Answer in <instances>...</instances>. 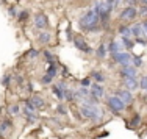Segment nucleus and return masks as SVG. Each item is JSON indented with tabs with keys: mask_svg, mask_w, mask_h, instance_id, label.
<instances>
[{
	"mask_svg": "<svg viewBox=\"0 0 147 139\" xmlns=\"http://www.w3.org/2000/svg\"><path fill=\"white\" fill-rule=\"evenodd\" d=\"M78 22H80V27H82L83 30L91 31V33L100 30V17L94 9H88L85 14L80 17Z\"/></svg>",
	"mask_w": 147,
	"mask_h": 139,
	"instance_id": "obj_1",
	"label": "nucleus"
},
{
	"mask_svg": "<svg viewBox=\"0 0 147 139\" xmlns=\"http://www.w3.org/2000/svg\"><path fill=\"white\" fill-rule=\"evenodd\" d=\"M107 105H108V108H110L111 111H113L114 114H119V113H122V111L125 109V103L122 102L121 99H119L117 95H111V97H108V100H107Z\"/></svg>",
	"mask_w": 147,
	"mask_h": 139,
	"instance_id": "obj_2",
	"label": "nucleus"
},
{
	"mask_svg": "<svg viewBox=\"0 0 147 139\" xmlns=\"http://www.w3.org/2000/svg\"><path fill=\"white\" fill-rule=\"evenodd\" d=\"M136 16H139V14H138V8H136L135 5L125 6V8L119 13V19L121 20H135Z\"/></svg>",
	"mask_w": 147,
	"mask_h": 139,
	"instance_id": "obj_3",
	"label": "nucleus"
},
{
	"mask_svg": "<svg viewBox=\"0 0 147 139\" xmlns=\"http://www.w3.org/2000/svg\"><path fill=\"white\" fill-rule=\"evenodd\" d=\"M131 53H128V52H117V53H113L111 55V58L114 60V62H117V64L121 66H128L131 64Z\"/></svg>",
	"mask_w": 147,
	"mask_h": 139,
	"instance_id": "obj_4",
	"label": "nucleus"
},
{
	"mask_svg": "<svg viewBox=\"0 0 147 139\" xmlns=\"http://www.w3.org/2000/svg\"><path fill=\"white\" fill-rule=\"evenodd\" d=\"M33 25L36 27L38 30H45L49 28V16L44 14V13H36L33 19Z\"/></svg>",
	"mask_w": 147,
	"mask_h": 139,
	"instance_id": "obj_5",
	"label": "nucleus"
},
{
	"mask_svg": "<svg viewBox=\"0 0 147 139\" xmlns=\"http://www.w3.org/2000/svg\"><path fill=\"white\" fill-rule=\"evenodd\" d=\"M89 95L92 97L94 100H97V102H99L100 99H102L103 97V94H105V89H103V86H102V83H92V85L89 86Z\"/></svg>",
	"mask_w": 147,
	"mask_h": 139,
	"instance_id": "obj_6",
	"label": "nucleus"
},
{
	"mask_svg": "<svg viewBox=\"0 0 147 139\" xmlns=\"http://www.w3.org/2000/svg\"><path fill=\"white\" fill-rule=\"evenodd\" d=\"M114 95H117L119 99L122 100V102L125 103V105H130V103L133 102V94L131 91H128V89H117L116 92H114Z\"/></svg>",
	"mask_w": 147,
	"mask_h": 139,
	"instance_id": "obj_7",
	"label": "nucleus"
},
{
	"mask_svg": "<svg viewBox=\"0 0 147 139\" xmlns=\"http://www.w3.org/2000/svg\"><path fill=\"white\" fill-rule=\"evenodd\" d=\"M72 42H74V47L78 48L80 52H86V53H91V52H92V48L88 46V42H86L83 38H80V36L78 38H74Z\"/></svg>",
	"mask_w": 147,
	"mask_h": 139,
	"instance_id": "obj_8",
	"label": "nucleus"
},
{
	"mask_svg": "<svg viewBox=\"0 0 147 139\" xmlns=\"http://www.w3.org/2000/svg\"><path fill=\"white\" fill-rule=\"evenodd\" d=\"M121 77L122 78H131V77H136V67L135 66H131V64H128V66H122V69H121Z\"/></svg>",
	"mask_w": 147,
	"mask_h": 139,
	"instance_id": "obj_9",
	"label": "nucleus"
},
{
	"mask_svg": "<svg viewBox=\"0 0 147 139\" xmlns=\"http://www.w3.org/2000/svg\"><path fill=\"white\" fill-rule=\"evenodd\" d=\"M124 88L128 89V91H136L139 89V81L136 80V77H131V78H124Z\"/></svg>",
	"mask_w": 147,
	"mask_h": 139,
	"instance_id": "obj_10",
	"label": "nucleus"
},
{
	"mask_svg": "<svg viewBox=\"0 0 147 139\" xmlns=\"http://www.w3.org/2000/svg\"><path fill=\"white\" fill-rule=\"evenodd\" d=\"M52 41V34H50V31H45V30H42L39 34H38V42L39 44H49Z\"/></svg>",
	"mask_w": 147,
	"mask_h": 139,
	"instance_id": "obj_11",
	"label": "nucleus"
},
{
	"mask_svg": "<svg viewBox=\"0 0 147 139\" xmlns=\"http://www.w3.org/2000/svg\"><path fill=\"white\" fill-rule=\"evenodd\" d=\"M107 48H108V53L113 55V53H117V52L122 50V44L119 42V41H111V42L108 44Z\"/></svg>",
	"mask_w": 147,
	"mask_h": 139,
	"instance_id": "obj_12",
	"label": "nucleus"
},
{
	"mask_svg": "<svg viewBox=\"0 0 147 139\" xmlns=\"http://www.w3.org/2000/svg\"><path fill=\"white\" fill-rule=\"evenodd\" d=\"M131 36H135V38L146 36V34H144V30H142L141 22H139V24H135V25H131Z\"/></svg>",
	"mask_w": 147,
	"mask_h": 139,
	"instance_id": "obj_13",
	"label": "nucleus"
},
{
	"mask_svg": "<svg viewBox=\"0 0 147 139\" xmlns=\"http://www.w3.org/2000/svg\"><path fill=\"white\" fill-rule=\"evenodd\" d=\"M30 102H31V103H33V105H34V108H36V109H41V108H42V106L45 105L44 99H42V97H41V95H36V94H34V95H33V97H31V99H30Z\"/></svg>",
	"mask_w": 147,
	"mask_h": 139,
	"instance_id": "obj_14",
	"label": "nucleus"
},
{
	"mask_svg": "<svg viewBox=\"0 0 147 139\" xmlns=\"http://www.w3.org/2000/svg\"><path fill=\"white\" fill-rule=\"evenodd\" d=\"M22 113H24V116L27 117V120H28L30 124H33L34 120H36V111H31V109L27 108V106H24Z\"/></svg>",
	"mask_w": 147,
	"mask_h": 139,
	"instance_id": "obj_15",
	"label": "nucleus"
},
{
	"mask_svg": "<svg viewBox=\"0 0 147 139\" xmlns=\"http://www.w3.org/2000/svg\"><path fill=\"white\" fill-rule=\"evenodd\" d=\"M13 130V122L9 119H3L0 122V131L2 133H6V131H11Z\"/></svg>",
	"mask_w": 147,
	"mask_h": 139,
	"instance_id": "obj_16",
	"label": "nucleus"
},
{
	"mask_svg": "<svg viewBox=\"0 0 147 139\" xmlns=\"http://www.w3.org/2000/svg\"><path fill=\"white\" fill-rule=\"evenodd\" d=\"M117 34L125 36V38H131V27H128V25H121V27L117 28Z\"/></svg>",
	"mask_w": 147,
	"mask_h": 139,
	"instance_id": "obj_17",
	"label": "nucleus"
},
{
	"mask_svg": "<svg viewBox=\"0 0 147 139\" xmlns=\"http://www.w3.org/2000/svg\"><path fill=\"white\" fill-rule=\"evenodd\" d=\"M121 44L122 47H125L127 50H131L135 47V42L131 41V38H125V36H121Z\"/></svg>",
	"mask_w": 147,
	"mask_h": 139,
	"instance_id": "obj_18",
	"label": "nucleus"
},
{
	"mask_svg": "<svg viewBox=\"0 0 147 139\" xmlns=\"http://www.w3.org/2000/svg\"><path fill=\"white\" fill-rule=\"evenodd\" d=\"M28 16H30V13H28V9H20L19 13H17V22H20V24H24L27 19H28Z\"/></svg>",
	"mask_w": 147,
	"mask_h": 139,
	"instance_id": "obj_19",
	"label": "nucleus"
},
{
	"mask_svg": "<svg viewBox=\"0 0 147 139\" xmlns=\"http://www.w3.org/2000/svg\"><path fill=\"white\" fill-rule=\"evenodd\" d=\"M107 53H108V48H107V46H103V44H100V46L97 47V50H96V55L100 58V60H105V56H107Z\"/></svg>",
	"mask_w": 147,
	"mask_h": 139,
	"instance_id": "obj_20",
	"label": "nucleus"
},
{
	"mask_svg": "<svg viewBox=\"0 0 147 139\" xmlns=\"http://www.w3.org/2000/svg\"><path fill=\"white\" fill-rule=\"evenodd\" d=\"M52 92L57 95L58 100H64V91H63V89L59 88L58 85H53V86H52Z\"/></svg>",
	"mask_w": 147,
	"mask_h": 139,
	"instance_id": "obj_21",
	"label": "nucleus"
},
{
	"mask_svg": "<svg viewBox=\"0 0 147 139\" xmlns=\"http://www.w3.org/2000/svg\"><path fill=\"white\" fill-rule=\"evenodd\" d=\"M91 78L96 80L97 83H103V81H105V75H103L100 71H94L92 74H91Z\"/></svg>",
	"mask_w": 147,
	"mask_h": 139,
	"instance_id": "obj_22",
	"label": "nucleus"
},
{
	"mask_svg": "<svg viewBox=\"0 0 147 139\" xmlns=\"http://www.w3.org/2000/svg\"><path fill=\"white\" fill-rule=\"evenodd\" d=\"M20 111H22V109H20V106L16 105V103H14V105H9L8 106V114H9V116H19Z\"/></svg>",
	"mask_w": 147,
	"mask_h": 139,
	"instance_id": "obj_23",
	"label": "nucleus"
},
{
	"mask_svg": "<svg viewBox=\"0 0 147 139\" xmlns=\"http://www.w3.org/2000/svg\"><path fill=\"white\" fill-rule=\"evenodd\" d=\"M57 69H58L57 62H50V64H49V67H47V72H45V74L50 75V77H57Z\"/></svg>",
	"mask_w": 147,
	"mask_h": 139,
	"instance_id": "obj_24",
	"label": "nucleus"
},
{
	"mask_svg": "<svg viewBox=\"0 0 147 139\" xmlns=\"http://www.w3.org/2000/svg\"><path fill=\"white\" fill-rule=\"evenodd\" d=\"M42 55H44V58H45V61L50 64V62H55V55L52 53V52H49V50H44L42 52Z\"/></svg>",
	"mask_w": 147,
	"mask_h": 139,
	"instance_id": "obj_25",
	"label": "nucleus"
},
{
	"mask_svg": "<svg viewBox=\"0 0 147 139\" xmlns=\"http://www.w3.org/2000/svg\"><path fill=\"white\" fill-rule=\"evenodd\" d=\"M11 81H13V75L11 74H5V75H3V78H2V85L3 86H9V85H11Z\"/></svg>",
	"mask_w": 147,
	"mask_h": 139,
	"instance_id": "obj_26",
	"label": "nucleus"
},
{
	"mask_svg": "<svg viewBox=\"0 0 147 139\" xmlns=\"http://www.w3.org/2000/svg\"><path fill=\"white\" fill-rule=\"evenodd\" d=\"M38 55H39V50H36V48H31V50H28V53H27V58H28V60H36Z\"/></svg>",
	"mask_w": 147,
	"mask_h": 139,
	"instance_id": "obj_27",
	"label": "nucleus"
},
{
	"mask_svg": "<svg viewBox=\"0 0 147 139\" xmlns=\"http://www.w3.org/2000/svg\"><path fill=\"white\" fill-rule=\"evenodd\" d=\"M131 66H135V67H141L142 66L141 56H131Z\"/></svg>",
	"mask_w": 147,
	"mask_h": 139,
	"instance_id": "obj_28",
	"label": "nucleus"
},
{
	"mask_svg": "<svg viewBox=\"0 0 147 139\" xmlns=\"http://www.w3.org/2000/svg\"><path fill=\"white\" fill-rule=\"evenodd\" d=\"M139 89H142V91H147V75H144V77L139 80Z\"/></svg>",
	"mask_w": 147,
	"mask_h": 139,
	"instance_id": "obj_29",
	"label": "nucleus"
},
{
	"mask_svg": "<svg viewBox=\"0 0 147 139\" xmlns=\"http://www.w3.org/2000/svg\"><path fill=\"white\" fill-rule=\"evenodd\" d=\"M57 113H58V114H61V116H66V114H67V108H66V106L61 103V105H58V106H57Z\"/></svg>",
	"mask_w": 147,
	"mask_h": 139,
	"instance_id": "obj_30",
	"label": "nucleus"
},
{
	"mask_svg": "<svg viewBox=\"0 0 147 139\" xmlns=\"http://www.w3.org/2000/svg\"><path fill=\"white\" fill-rule=\"evenodd\" d=\"M52 80H53V77H50V75H47L45 74L42 78H41V83H42V85H50L52 83Z\"/></svg>",
	"mask_w": 147,
	"mask_h": 139,
	"instance_id": "obj_31",
	"label": "nucleus"
},
{
	"mask_svg": "<svg viewBox=\"0 0 147 139\" xmlns=\"http://www.w3.org/2000/svg\"><path fill=\"white\" fill-rule=\"evenodd\" d=\"M91 85H92V83H91V78H88V77L83 78L82 81H80V86H83V88H89Z\"/></svg>",
	"mask_w": 147,
	"mask_h": 139,
	"instance_id": "obj_32",
	"label": "nucleus"
},
{
	"mask_svg": "<svg viewBox=\"0 0 147 139\" xmlns=\"http://www.w3.org/2000/svg\"><path fill=\"white\" fill-rule=\"evenodd\" d=\"M138 14L139 16H147V3H142V6L138 9Z\"/></svg>",
	"mask_w": 147,
	"mask_h": 139,
	"instance_id": "obj_33",
	"label": "nucleus"
},
{
	"mask_svg": "<svg viewBox=\"0 0 147 139\" xmlns=\"http://www.w3.org/2000/svg\"><path fill=\"white\" fill-rule=\"evenodd\" d=\"M17 13H19V11H17L16 6H9V8H8V14L11 17H17Z\"/></svg>",
	"mask_w": 147,
	"mask_h": 139,
	"instance_id": "obj_34",
	"label": "nucleus"
},
{
	"mask_svg": "<svg viewBox=\"0 0 147 139\" xmlns=\"http://www.w3.org/2000/svg\"><path fill=\"white\" fill-rule=\"evenodd\" d=\"M139 122H141V116H139V114H136V116L131 119V125H130V127H135V125H139Z\"/></svg>",
	"mask_w": 147,
	"mask_h": 139,
	"instance_id": "obj_35",
	"label": "nucleus"
},
{
	"mask_svg": "<svg viewBox=\"0 0 147 139\" xmlns=\"http://www.w3.org/2000/svg\"><path fill=\"white\" fill-rule=\"evenodd\" d=\"M141 25H142V30H144V34L147 36V19H146V20H142Z\"/></svg>",
	"mask_w": 147,
	"mask_h": 139,
	"instance_id": "obj_36",
	"label": "nucleus"
},
{
	"mask_svg": "<svg viewBox=\"0 0 147 139\" xmlns=\"http://www.w3.org/2000/svg\"><path fill=\"white\" fill-rule=\"evenodd\" d=\"M122 2H124V5H136V0H122Z\"/></svg>",
	"mask_w": 147,
	"mask_h": 139,
	"instance_id": "obj_37",
	"label": "nucleus"
},
{
	"mask_svg": "<svg viewBox=\"0 0 147 139\" xmlns=\"http://www.w3.org/2000/svg\"><path fill=\"white\" fill-rule=\"evenodd\" d=\"M136 44H147V41L142 39V36H141V38H136Z\"/></svg>",
	"mask_w": 147,
	"mask_h": 139,
	"instance_id": "obj_38",
	"label": "nucleus"
},
{
	"mask_svg": "<svg viewBox=\"0 0 147 139\" xmlns=\"http://www.w3.org/2000/svg\"><path fill=\"white\" fill-rule=\"evenodd\" d=\"M141 2H142V3H147V0H141Z\"/></svg>",
	"mask_w": 147,
	"mask_h": 139,
	"instance_id": "obj_39",
	"label": "nucleus"
},
{
	"mask_svg": "<svg viewBox=\"0 0 147 139\" xmlns=\"http://www.w3.org/2000/svg\"><path fill=\"white\" fill-rule=\"evenodd\" d=\"M2 109H3V108H2V106H0V113H2Z\"/></svg>",
	"mask_w": 147,
	"mask_h": 139,
	"instance_id": "obj_40",
	"label": "nucleus"
},
{
	"mask_svg": "<svg viewBox=\"0 0 147 139\" xmlns=\"http://www.w3.org/2000/svg\"><path fill=\"white\" fill-rule=\"evenodd\" d=\"M146 92H147V91H146Z\"/></svg>",
	"mask_w": 147,
	"mask_h": 139,
	"instance_id": "obj_41",
	"label": "nucleus"
}]
</instances>
